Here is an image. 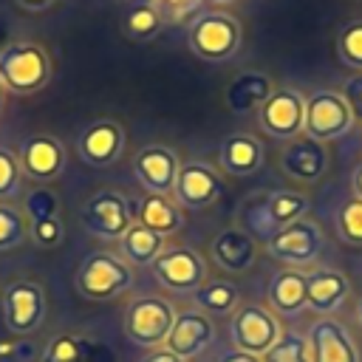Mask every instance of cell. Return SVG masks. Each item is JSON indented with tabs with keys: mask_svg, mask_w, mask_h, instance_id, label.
<instances>
[{
	"mask_svg": "<svg viewBox=\"0 0 362 362\" xmlns=\"http://www.w3.org/2000/svg\"><path fill=\"white\" fill-rule=\"evenodd\" d=\"M51 54L31 40H14L0 48V85L6 93L34 96L51 82Z\"/></svg>",
	"mask_w": 362,
	"mask_h": 362,
	"instance_id": "6da1fadb",
	"label": "cell"
},
{
	"mask_svg": "<svg viewBox=\"0 0 362 362\" xmlns=\"http://www.w3.org/2000/svg\"><path fill=\"white\" fill-rule=\"evenodd\" d=\"M243 28L226 11H201L187 28L189 51L204 62H226L240 51Z\"/></svg>",
	"mask_w": 362,
	"mask_h": 362,
	"instance_id": "7a4b0ae2",
	"label": "cell"
},
{
	"mask_svg": "<svg viewBox=\"0 0 362 362\" xmlns=\"http://www.w3.org/2000/svg\"><path fill=\"white\" fill-rule=\"evenodd\" d=\"M133 286V266L113 252H90L76 272V291L90 303L122 297Z\"/></svg>",
	"mask_w": 362,
	"mask_h": 362,
	"instance_id": "3957f363",
	"label": "cell"
},
{
	"mask_svg": "<svg viewBox=\"0 0 362 362\" xmlns=\"http://www.w3.org/2000/svg\"><path fill=\"white\" fill-rule=\"evenodd\" d=\"M0 311H3V325L8 328V334L14 337L34 334L48 317L45 286L31 277L8 280L0 294Z\"/></svg>",
	"mask_w": 362,
	"mask_h": 362,
	"instance_id": "277c9868",
	"label": "cell"
},
{
	"mask_svg": "<svg viewBox=\"0 0 362 362\" xmlns=\"http://www.w3.org/2000/svg\"><path fill=\"white\" fill-rule=\"evenodd\" d=\"M79 223L88 235L99 238V240H119L130 223H133V212H130V201L110 187H102L96 192H90L82 206H79Z\"/></svg>",
	"mask_w": 362,
	"mask_h": 362,
	"instance_id": "5b68a950",
	"label": "cell"
},
{
	"mask_svg": "<svg viewBox=\"0 0 362 362\" xmlns=\"http://www.w3.org/2000/svg\"><path fill=\"white\" fill-rule=\"evenodd\" d=\"M283 334L280 317L260 303H243L235 308V314L229 317V339L232 348L263 356Z\"/></svg>",
	"mask_w": 362,
	"mask_h": 362,
	"instance_id": "8992f818",
	"label": "cell"
},
{
	"mask_svg": "<svg viewBox=\"0 0 362 362\" xmlns=\"http://www.w3.org/2000/svg\"><path fill=\"white\" fill-rule=\"evenodd\" d=\"M175 322V308L164 297H136L124 311V337L139 348L164 345L170 328Z\"/></svg>",
	"mask_w": 362,
	"mask_h": 362,
	"instance_id": "52a82bcc",
	"label": "cell"
},
{
	"mask_svg": "<svg viewBox=\"0 0 362 362\" xmlns=\"http://www.w3.org/2000/svg\"><path fill=\"white\" fill-rule=\"evenodd\" d=\"M356 124L351 105L339 90H314L305 96V124L303 133L317 139V141H334L351 133Z\"/></svg>",
	"mask_w": 362,
	"mask_h": 362,
	"instance_id": "ba28073f",
	"label": "cell"
},
{
	"mask_svg": "<svg viewBox=\"0 0 362 362\" xmlns=\"http://www.w3.org/2000/svg\"><path fill=\"white\" fill-rule=\"evenodd\" d=\"M266 252L280 260L286 269H303L311 266L322 252V229L311 218H300L283 229L274 232V238L266 243Z\"/></svg>",
	"mask_w": 362,
	"mask_h": 362,
	"instance_id": "9c48e42d",
	"label": "cell"
},
{
	"mask_svg": "<svg viewBox=\"0 0 362 362\" xmlns=\"http://www.w3.org/2000/svg\"><path fill=\"white\" fill-rule=\"evenodd\" d=\"M150 272L153 277L175 291V294H192L198 286L206 283V260L189 249V246H167L153 263H150Z\"/></svg>",
	"mask_w": 362,
	"mask_h": 362,
	"instance_id": "30bf717a",
	"label": "cell"
},
{
	"mask_svg": "<svg viewBox=\"0 0 362 362\" xmlns=\"http://www.w3.org/2000/svg\"><path fill=\"white\" fill-rule=\"evenodd\" d=\"M260 130L272 139H297L305 124V96L297 88H274L257 110Z\"/></svg>",
	"mask_w": 362,
	"mask_h": 362,
	"instance_id": "8fae6325",
	"label": "cell"
},
{
	"mask_svg": "<svg viewBox=\"0 0 362 362\" xmlns=\"http://www.w3.org/2000/svg\"><path fill=\"white\" fill-rule=\"evenodd\" d=\"M223 192V173L206 161H187L178 167L173 198L181 209H206Z\"/></svg>",
	"mask_w": 362,
	"mask_h": 362,
	"instance_id": "7c38bea8",
	"label": "cell"
},
{
	"mask_svg": "<svg viewBox=\"0 0 362 362\" xmlns=\"http://www.w3.org/2000/svg\"><path fill=\"white\" fill-rule=\"evenodd\" d=\"M311 362H359V348L351 328L337 317H317L305 334Z\"/></svg>",
	"mask_w": 362,
	"mask_h": 362,
	"instance_id": "4fadbf2b",
	"label": "cell"
},
{
	"mask_svg": "<svg viewBox=\"0 0 362 362\" xmlns=\"http://www.w3.org/2000/svg\"><path fill=\"white\" fill-rule=\"evenodd\" d=\"M17 158H20L23 178H31L37 184H51L65 170V147L51 133H34L23 139Z\"/></svg>",
	"mask_w": 362,
	"mask_h": 362,
	"instance_id": "5bb4252c",
	"label": "cell"
},
{
	"mask_svg": "<svg viewBox=\"0 0 362 362\" xmlns=\"http://www.w3.org/2000/svg\"><path fill=\"white\" fill-rule=\"evenodd\" d=\"M178 153L167 144H144L133 158V175L144 187V192L173 195L178 178Z\"/></svg>",
	"mask_w": 362,
	"mask_h": 362,
	"instance_id": "9a60e30c",
	"label": "cell"
},
{
	"mask_svg": "<svg viewBox=\"0 0 362 362\" xmlns=\"http://www.w3.org/2000/svg\"><path fill=\"white\" fill-rule=\"evenodd\" d=\"M328 164H331L328 147L305 133H300L297 139H288L286 147L280 150V170L297 184L320 181L328 173Z\"/></svg>",
	"mask_w": 362,
	"mask_h": 362,
	"instance_id": "2e32d148",
	"label": "cell"
},
{
	"mask_svg": "<svg viewBox=\"0 0 362 362\" xmlns=\"http://www.w3.org/2000/svg\"><path fill=\"white\" fill-rule=\"evenodd\" d=\"M122 150H124V127L116 119H96L76 139L79 158L96 170L116 164L122 158Z\"/></svg>",
	"mask_w": 362,
	"mask_h": 362,
	"instance_id": "e0dca14e",
	"label": "cell"
},
{
	"mask_svg": "<svg viewBox=\"0 0 362 362\" xmlns=\"http://www.w3.org/2000/svg\"><path fill=\"white\" fill-rule=\"evenodd\" d=\"M212 339H215V320L198 308H187L175 314V322L164 339V348L181 359H192L201 351H206Z\"/></svg>",
	"mask_w": 362,
	"mask_h": 362,
	"instance_id": "ac0fdd59",
	"label": "cell"
},
{
	"mask_svg": "<svg viewBox=\"0 0 362 362\" xmlns=\"http://www.w3.org/2000/svg\"><path fill=\"white\" fill-rule=\"evenodd\" d=\"M351 297V283L337 269H314L305 274V308L320 317H334Z\"/></svg>",
	"mask_w": 362,
	"mask_h": 362,
	"instance_id": "d6986e66",
	"label": "cell"
},
{
	"mask_svg": "<svg viewBox=\"0 0 362 362\" xmlns=\"http://www.w3.org/2000/svg\"><path fill=\"white\" fill-rule=\"evenodd\" d=\"M209 257L229 274H243L257 260V240L240 226H226L212 238Z\"/></svg>",
	"mask_w": 362,
	"mask_h": 362,
	"instance_id": "ffe728a7",
	"label": "cell"
},
{
	"mask_svg": "<svg viewBox=\"0 0 362 362\" xmlns=\"http://www.w3.org/2000/svg\"><path fill=\"white\" fill-rule=\"evenodd\" d=\"M133 221L153 229L161 238L178 235L184 229V212L175 204L173 195H156V192H141L136 198V204H130Z\"/></svg>",
	"mask_w": 362,
	"mask_h": 362,
	"instance_id": "44dd1931",
	"label": "cell"
},
{
	"mask_svg": "<svg viewBox=\"0 0 362 362\" xmlns=\"http://www.w3.org/2000/svg\"><path fill=\"white\" fill-rule=\"evenodd\" d=\"M263 144L252 133H232L218 147V167L226 175H255L263 167Z\"/></svg>",
	"mask_w": 362,
	"mask_h": 362,
	"instance_id": "7402d4cb",
	"label": "cell"
},
{
	"mask_svg": "<svg viewBox=\"0 0 362 362\" xmlns=\"http://www.w3.org/2000/svg\"><path fill=\"white\" fill-rule=\"evenodd\" d=\"M274 90V79L263 71H238L226 90H223V102L232 113H252L260 110V105L272 96Z\"/></svg>",
	"mask_w": 362,
	"mask_h": 362,
	"instance_id": "603a6c76",
	"label": "cell"
},
{
	"mask_svg": "<svg viewBox=\"0 0 362 362\" xmlns=\"http://www.w3.org/2000/svg\"><path fill=\"white\" fill-rule=\"evenodd\" d=\"M269 308L280 317H294L305 308V274L300 269H280L272 274L269 288H266Z\"/></svg>",
	"mask_w": 362,
	"mask_h": 362,
	"instance_id": "cb8c5ba5",
	"label": "cell"
},
{
	"mask_svg": "<svg viewBox=\"0 0 362 362\" xmlns=\"http://www.w3.org/2000/svg\"><path fill=\"white\" fill-rule=\"evenodd\" d=\"M167 238L156 235L153 229L141 226V223H130V229L119 238V252L122 257L130 263V266H150L167 246H164Z\"/></svg>",
	"mask_w": 362,
	"mask_h": 362,
	"instance_id": "d4e9b609",
	"label": "cell"
},
{
	"mask_svg": "<svg viewBox=\"0 0 362 362\" xmlns=\"http://www.w3.org/2000/svg\"><path fill=\"white\" fill-rule=\"evenodd\" d=\"M192 303L198 311L215 317H232L235 308L240 305V291L229 280H206L192 291Z\"/></svg>",
	"mask_w": 362,
	"mask_h": 362,
	"instance_id": "484cf974",
	"label": "cell"
},
{
	"mask_svg": "<svg viewBox=\"0 0 362 362\" xmlns=\"http://www.w3.org/2000/svg\"><path fill=\"white\" fill-rule=\"evenodd\" d=\"M266 206H269L272 223L277 229H283V226L305 218L308 198L303 192H294V189H274V192H266Z\"/></svg>",
	"mask_w": 362,
	"mask_h": 362,
	"instance_id": "4316f807",
	"label": "cell"
},
{
	"mask_svg": "<svg viewBox=\"0 0 362 362\" xmlns=\"http://www.w3.org/2000/svg\"><path fill=\"white\" fill-rule=\"evenodd\" d=\"M240 229L249 232L255 240H263V243H269L274 238L277 226L272 223V215L266 206V192H257L240 204Z\"/></svg>",
	"mask_w": 362,
	"mask_h": 362,
	"instance_id": "83f0119b",
	"label": "cell"
},
{
	"mask_svg": "<svg viewBox=\"0 0 362 362\" xmlns=\"http://www.w3.org/2000/svg\"><path fill=\"white\" fill-rule=\"evenodd\" d=\"M28 240V215L11 201H0V252L17 249Z\"/></svg>",
	"mask_w": 362,
	"mask_h": 362,
	"instance_id": "f1b7e54d",
	"label": "cell"
},
{
	"mask_svg": "<svg viewBox=\"0 0 362 362\" xmlns=\"http://www.w3.org/2000/svg\"><path fill=\"white\" fill-rule=\"evenodd\" d=\"M161 25H164V20H161V14L156 11V6L150 0L136 3L124 17V34H127V40H136V42L153 40Z\"/></svg>",
	"mask_w": 362,
	"mask_h": 362,
	"instance_id": "f546056e",
	"label": "cell"
},
{
	"mask_svg": "<svg viewBox=\"0 0 362 362\" xmlns=\"http://www.w3.org/2000/svg\"><path fill=\"white\" fill-rule=\"evenodd\" d=\"M40 362H88V345L76 334H57L45 345Z\"/></svg>",
	"mask_w": 362,
	"mask_h": 362,
	"instance_id": "4dcf8cb0",
	"label": "cell"
},
{
	"mask_svg": "<svg viewBox=\"0 0 362 362\" xmlns=\"http://www.w3.org/2000/svg\"><path fill=\"white\" fill-rule=\"evenodd\" d=\"M260 359H263V362H311V359H308V342H305V334L283 331L280 339H277Z\"/></svg>",
	"mask_w": 362,
	"mask_h": 362,
	"instance_id": "1f68e13d",
	"label": "cell"
},
{
	"mask_svg": "<svg viewBox=\"0 0 362 362\" xmlns=\"http://www.w3.org/2000/svg\"><path fill=\"white\" fill-rule=\"evenodd\" d=\"M337 235L348 246H362V198H348L337 212Z\"/></svg>",
	"mask_w": 362,
	"mask_h": 362,
	"instance_id": "d6a6232c",
	"label": "cell"
},
{
	"mask_svg": "<svg viewBox=\"0 0 362 362\" xmlns=\"http://www.w3.org/2000/svg\"><path fill=\"white\" fill-rule=\"evenodd\" d=\"M337 54H339L342 65H348L354 71H362V20H351L339 28Z\"/></svg>",
	"mask_w": 362,
	"mask_h": 362,
	"instance_id": "836d02e7",
	"label": "cell"
},
{
	"mask_svg": "<svg viewBox=\"0 0 362 362\" xmlns=\"http://www.w3.org/2000/svg\"><path fill=\"white\" fill-rule=\"evenodd\" d=\"M23 189V170L20 158L11 147L0 144V201H14Z\"/></svg>",
	"mask_w": 362,
	"mask_h": 362,
	"instance_id": "e575fe53",
	"label": "cell"
},
{
	"mask_svg": "<svg viewBox=\"0 0 362 362\" xmlns=\"http://www.w3.org/2000/svg\"><path fill=\"white\" fill-rule=\"evenodd\" d=\"M65 238V226L59 215H45V218H34L28 221V240L40 249H54L59 246Z\"/></svg>",
	"mask_w": 362,
	"mask_h": 362,
	"instance_id": "d590c367",
	"label": "cell"
},
{
	"mask_svg": "<svg viewBox=\"0 0 362 362\" xmlns=\"http://www.w3.org/2000/svg\"><path fill=\"white\" fill-rule=\"evenodd\" d=\"M23 212L28 215V221L45 218V215H59V198L48 184H37L31 192H25Z\"/></svg>",
	"mask_w": 362,
	"mask_h": 362,
	"instance_id": "8d00e7d4",
	"label": "cell"
},
{
	"mask_svg": "<svg viewBox=\"0 0 362 362\" xmlns=\"http://www.w3.org/2000/svg\"><path fill=\"white\" fill-rule=\"evenodd\" d=\"M164 23H181L187 17H195L204 0H150Z\"/></svg>",
	"mask_w": 362,
	"mask_h": 362,
	"instance_id": "74e56055",
	"label": "cell"
},
{
	"mask_svg": "<svg viewBox=\"0 0 362 362\" xmlns=\"http://www.w3.org/2000/svg\"><path fill=\"white\" fill-rule=\"evenodd\" d=\"M342 96H345V102L351 105V113H354V119H356V124H362V71L359 74H354L351 79H345V85H342V90H339Z\"/></svg>",
	"mask_w": 362,
	"mask_h": 362,
	"instance_id": "f35d334b",
	"label": "cell"
},
{
	"mask_svg": "<svg viewBox=\"0 0 362 362\" xmlns=\"http://www.w3.org/2000/svg\"><path fill=\"white\" fill-rule=\"evenodd\" d=\"M28 351V345L23 342V337H14L11 339H0V359H14V356H23Z\"/></svg>",
	"mask_w": 362,
	"mask_h": 362,
	"instance_id": "ab89813d",
	"label": "cell"
},
{
	"mask_svg": "<svg viewBox=\"0 0 362 362\" xmlns=\"http://www.w3.org/2000/svg\"><path fill=\"white\" fill-rule=\"evenodd\" d=\"M139 362H187V359H181V356H175L173 351H167L164 345H158V348H150Z\"/></svg>",
	"mask_w": 362,
	"mask_h": 362,
	"instance_id": "60d3db41",
	"label": "cell"
},
{
	"mask_svg": "<svg viewBox=\"0 0 362 362\" xmlns=\"http://www.w3.org/2000/svg\"><path fill=\"white\" fill-rule=\"evenodd\" d=\"M215 362H263V359H260V356H255V354H246V351L229 348V351H223Z\"/></svg>",
	"mask_w": 362,
	"mask_h": 362,
	"instance_id": "b9f144b4",
	"label": "cell"
},
{
	"mask_svg": "<svg viewBox=\"0 0 362 362\" xmlns=\"http://www.w3.org/2000/svg\"><path fill=\"white\" fill-rule=\"evenodd\" d=\"M23 11H28V14H42L45 8H51L54 6V0H14Z\"/></svg>",
	"mask_w": 362,
	"mask_h": 362,
	"instance_id": "7bdbcfd3",
	"label": "cell"
},
{
	"mask_svg": "<svg viewBox=\"0 0 362 362\" xmlns=\"http://www.w3.org/2000/svg\"><path fill=\"white\" fill-rule=\"evenodd\" d=\"M351 189H354L356 198H362V161H359L356 170L351 173Z\"/></svg>",
	"mask_w": 362,
	"mask_h": 362,
	"instance_id": "ee69618b",
	"label": "cell"
},
{
	"mask_svg": "<svg viewBox=\"0 0 362 362\" xmlns=\"http://www.w3.org/2000/svg\"><path fill=\"white\" fill-rule=\"evenodd\" d=\"M206 3H212V6H232V3H238V0H206Z\"/></svg>",
	"mask_w": 362,
	"mask_h": 362,
	"instance_id": "f6af8a7d",
	"label": "cell"
},
{
	"mask_svg": "<svg viewBox=\"0 0 362 362\" xmlns=\"http://www.w3.org/2000/svg\"><path fill=\"white\" fill-rule=\"evenodd\" d=\"M3 107H6V88L0 85V113H3Z\"/></svg>",
	"mask_w": 362,
	"mask_h": 362,
	"instance_id": "bcb514c9",
	"label": "cell"
},
{
	"mask_svg": "<svg viewBox=\"0 0 362 362\" xmlns=\"http://www.w3.org/2000/svg\"><path fill=\"white\" fill-rule=\"evenodd\" d=\"M356 320H359V325H362V297H359V303H356Z\"/></svg>",
	"mask_w": 362,
	"mask_h": 362,
	"instance_id": "7dc6e473",
	"label": "cell"
}]
</instances>
